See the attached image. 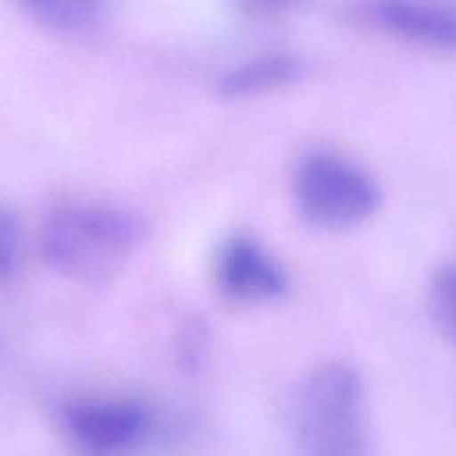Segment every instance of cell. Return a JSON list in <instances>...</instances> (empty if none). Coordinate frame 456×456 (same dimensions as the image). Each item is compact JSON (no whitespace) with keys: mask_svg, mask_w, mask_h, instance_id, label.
Here are the masks:
<instances>
[{"mask_svg":"<svg viewBox=\"0 0 456 456\" xmlns=\"http://www.w3.org/2000/svg\"><path fill=\"white\" fill-rule=\"evenodd\" d=\"M147 236L141 214L111 200H65L45 214L38 252L45 265L76 283H102L118 274Z\"/></svg>","mask_w":456,"mask_h":456,"instance_id":"6da1fadb","label":"cell"},{"mask_svg":"<svg viewBox=\"0 0 456 456\" xmlns=\"http://www.w3.org/2000/svg\"><path fill=\"white\" fill-rule=\"evenodd\" d=\"M285 428L298 456H365L368 395L359 370L325 361L301 374L285 399Z\"/></svg>","mask_w":456,"mask_h":456,"instance_id":"7a4b0ae2","label":"cell"},{"mask_svg":"<svg viewBox=\"0 0 456 456\" xmlns=\"http://www.w3.org/2000/svg\"><path fill=\"white\" fill-rule=\"evenodd\" d=\"M289 194L298 216L325 232L354 230L383 203L377 176L359 160L330 147H312L298 156Z\"/></svg>","mask_w":456,"mask_h":456,"instance_id":"3957f363","label":"cell"},{"mask_svg":"<svg viewBox=\"0 0 456 456\" xmlns=\"http://www.w3.org/2000/svg\"><path fill=\"white\" fill-rule=\"evenodd\" d=\"M53 421L80 456H132L159 428L154 405L134 395H76L53 405Z\"/></svg>","mask_w":456,"mask_h":456,"instance_id":"277c9868","label":"cell"},{"mask_svg":"<svg viewBox=\"0 0 456 456\" xmlns=\"http://www.w3.org/2000/svg\"><path fill=\"white\" fill-rule=\"evenodd\" d=\"M212 279L227 301L243 305L283 301L292 289L288 267L249 232H232L216 245Z\"/></svg>","mask_w":456,"mask_h":456,"instance_id":"5b68a950","label":"cell"},{"mask_svg":"<svg viewBox=\"0 0 456 456\" xmlns=\"http://www.w3.org/2000/svg\"><path fill=\"white\" fill-rule=\"evenodd\" d=\"M379 29L435 49H456V4L428 0H381L368 7Z\"/></svg>","mask_w":456,"mask_h":456,"instance_id":"8992f818","label":"cell"},{"mask_svg":"<svg viewBox=\"0 0 456 456\" xmlns=\"http://www.w3.org/2000/svg\"><path fill=\"white\" fill-rule=\"evenodd\" d=\"M307 74V61L297 52L274 49L225 67L214 80V92L225 101H248L292 87Z\"/></svg>","mask_w":456,"mask_h":456,"instance_id":"52a82bcc","label":"cell"},{"mask_svg":"<svg viewBox=\"0 0 456 456\" xmlns=\"http://www.w3.org/2000/svg\"><path fill=\"white\" fill-rule=\"evenodd\" d=\"M22 9L45 31L61 36L92 34L105 18V4L96 0H36Z\"/></svg>","mask_w":456,"mask_h":456,"instance_id":"ba28073f","label":"cell"},{"mask_svg":"<svg viewBox=\"0 0 456 456\" xmlns=\"http://www.w3.org/2000/svg\"><path fill=\"white\" fill-rule=\"evenodd\" d=\"M430 305L441 330L456 346V258L445 261L430 279Z\"/></svg>","mask_w":456,"mask_h":456,"instance_id":"9c48e42d","label":"cell"},{"mask_svg":"<svg viewBox=\"0 0 456 456\" xmlns=\"http://www.w3.org/2000/svg\"><path fill=\"white\" fill-rule=\"evenodd\" d=\"M22 234L12 209L0 203V281H9L20 267Z\"/></svg>","mask_w":456,"mask_h":456,"instance_id":"30bf717a","label":"cell"}]
</instances>
